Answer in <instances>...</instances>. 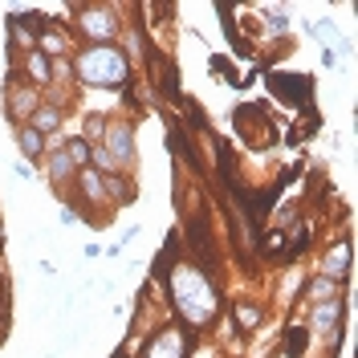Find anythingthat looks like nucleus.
<instances>
[{
  "instance_id": "obj_1",
  "label": "nucleus",
  "mask_w": 358,
  "mask_h": 358,
  "mask_svg": "<svg viewBox=\"0 0 358 358\" xmlns=\"http://www.w3.org/2000/svg\"><path fill=\"white\" fill-rule=\"evenodd\" d=\"M159 281H167L171 285V306H176L179 322H187V326H212L216 322V313H220V285L212 281V273L200 268L196 261H179V265L167 268V277H159Z\"/></svg>"
},
{
  "instance_id": "obj_2",
  "label": "nucleus",
  "mask_w": 358,
  "mask_h": 358,
  "mask_svg": "<svg viewBox=\"0 0 358 358\" xmlns=\"http://www.w3.org/2000/svg\"><path fill=\"white\" fill-rule=\"evenodd\" d=\"M73 73L90 90H127V82H131V57L118 45H86L73 57Z\"/></svg>"
},
{
  "instance_id": "obj_3",
  "label": "nucleus",
  "mask_w": 358,
  "mask_h": 358,
  "mask_svg": "<svg viewBox=\"0 0 358 358\" xmlns=\"http://www.w3.org/2000/svg\"><path fill=\"white\" fill-rule=\"evenodd\" d=\"M78 13V29L86 33V45H114L118 37V8L114 4H69Z\"/></svg>"
},
{
  "instance_id": "obj_4",
  "label": "nucleus",
  "mask_w": 358,
  "mask_h": 358,
  "mask_svg": "<svg viewBox=\"0 0 358 358\" xmlns=\"http://www.w3.org/2000/svg\"><path fill=\"white\" fill-rule=\"evenodd\" d=\"M41 106V98H37V90L33 86H21V78L13 73V82H8V98H4V118L13 122V127H24L29 122V114Z\"/></svg>"
},
{
  "instance_id": "obj_5",
  "label": "nucleus",
  "mask_w": 358,
  "mask_h": 358,
  "mask_svg": "<svg viewBox=\"0 0 358 358\" xmlns=\"http://www.w3.org/2000/svg\"><path fill=\"white\" fill-rule=\"evenodd\" d=\"M102 147L110 151V159L122 167L134 163V122H106V134H102Z\"/></svg>"
},
{
  "instance_id": "obj_6",
  "label": "nucleus",
  "mask_w": 358,
  "mask_h": 358,
  "mask_svg": "<svg viewBox=\"0 0 358 358\" xmlns=\"http://www.w3.org/2000/svg\"><path fill=\"white\" fill-rule=\"evenodd\" d=\"M268 90L273 94H281L289 106H306V114H313V106H310V94H313V78L310 73H297V78H289V73H268Z\"/></svg>"
},
{
  "instance_id": "obj_7",
  "label": "nucleus",
  "mask_w": 358,
  "mask_h": 358,
  "mask_svg": "<svg viewBox=\"0 0 358 358\" xmlns=\"http://www.w3.org/2000/svg\"><path fill=\"white\" fill-rule=\"evenodd\" d=\"M187 334L179 330V326H163V330H155V338L143 346V355L138 358H187Z\"/></svg>"
},
{
  "instance_id": "obj_8",
  "label": "nucleus",
  "mask_w": 358,
  "mask_h": 358,
  "mask_svg": "<svg viewBox=\"0 0 358 358\" xmlns=\"http://www.w3.org/2000/svg\"><path fill=\"white\" fill-rule=\"evenodd\" d=\"M167 151L187 167V171H196V176H203V163H200V155H196V147H192V134H187V127L179 122L176 114L167 118Z\"/></svg>"
},
{
  "instance_id": "obj_9",
  "label": "nucleus",
  "mask_w": 358,
  "mask_h": 358,
  "mask_svg": "<svg viewBox=\"0 0 358 358\" xmlns=\"http://www.w3.org/2000/svg\"><path fill=\"white\" fill-rule=\"evenodd\" d=\"M346 317H350V306H346V297H334V301H322V306H313L310 310V330L317 334H334L346 326Z\"/></svg>"
},
{
  "instance_id": "obj_10",
  "label": "nucleus",
  "mask_w": 358,
  "mask_h": 358,
  "mask_svg": "<svg viewBox=\"0 0 358 358\" xmlns=\"http://www.w3.org/2000/svg\"><path fill=\"white\" fill-rule=\"evenodd\" d=\"M350 261H355V248H350V236H342L330 252H326V261H322V277H334V281H346L350 285Z\"/></svg>"
},
{
  "instance_id": "obj_11",
  "label": "nucleus",
  "mask_w": 358,
  "mask_h": 358,
  "mask_svg": "<svg viewBox=\"0 0 358 358\" xmlns=\"http://www.w3.org/2000/svg\"><path fill=\"white\" fill-rule=\"evenodd\" d=\"M41 163H45V176H49V183H53V187H66V183H73V176H78V167L69 163L66 147H49Z\"/></svg>"
},
{
  "instance_id": "obj_12",
  "label": "nucleus",
  "mask_w": 358,
  "mask_h": 358,
  "mask_svg": "<svg viewBox=\"0 0 358 358\" xmlns=\"http://www.w3.org/2000/svg\"><path fill=\"white\" fill-rule=\"evenodd\" d=\"M346 293V281H334V277H313L310 285H301L297 289V297H306L310 306H322V301H334V297H342Z\"/></svg>"
},
{
  "instance_id": "obj_13",
  "label": "nucleus",
  "mask_w": 358,
  "mask_h": 358,
  "mask_svg": "<svg viewBox=\"0 0 358 358\" xmlns=\"http://www.w3.org/2000/svg\"><path fill=\"white\" fill-rule=\"evenodd\" d=\"M73 187L86 196L90 208H110V203H106V187H102V176H98L94 167H82V171L73 176Z\"/></svg>"
},
{
  "instance_id": "obj_14",
  "label": "nucleus",
  "mask_w": 358,
  "mask_h": 358,
  "mask_svg": "<svg viewBox=\"0 0 358 358\" xmlns=\"http://www.w3.org/2000/svg\"><path fill=\"white\" fill-rule=\"evenodd\" d=\"M21 69H24V78H29V86H33V90L53 86V69H49V57H45V53H37V49L21 57Z\"/></svg>"
},
{
  "instance_id": "obj_15",
  "label": "nucleus",
  "mask_w": 358,
  "mask_h": 358,
  "mask_svg": "<svg viewBox=\"0 0 358 358\" xmlns=\"http://www.w3.org/2000/svg\"><path fill=\"white\" fill-rule=\"evenodd\" d=\"M13 134H17V147H21V155L29 159V163H41L45 151H49V138H45V134H37L29 122H24V127H13Z\"/></svg>"
},
{
  "instance_id": "obj_16",
  "label": "nucleus",
  "mask_w": 358,
  "mask_h": 358,
  "mask_svg": "<svg viewBox=\"0 0 358 358\" xmlns=\"http://www.w3.org/2000/svg\"><path fill=\"white\" fill-rule=\"evenodd\" d=\"M62 122H66V118H62V106H57V102H41L37 110L29 114V127H33L37 134H45V138L62 131Z\"/></svg>"
},
{
  "instance_id": "obj_17",
  "label": "nucleus",
  "mask_w": 358,
  "mask_h": 358,
  "mask_svg": "<svg viewBox=\"0 0 358 358\" xmlns=\"http://www.w3.org/2000/svg\"><path fill=\"white\" fill-rule=\"evenodd\" d=\"M4 29H8V41H13L17 53H33V49H37V33H33L29 24L17 21V13H8V17H4Z\"/></svg>"
},
{
  "instance_id": "obj_18",
  "label": "nucleus",
  "mask_w": 358,
  "mask_h": 358,
  "mask_svg": "<svg viewBox=\"0 0 358 358\" xmlns=\"http://www.w3.org/2000/svg\"><path fill=\"white\" fill-rule=\"evenodd\" d=\"M232 322H236V334H252V330L265 322V310H261L257 301H241V306L232 310Z\"/></svg>"
},
{
  "instance_id": "obj_19",
  "label": "nucleus",
  "mask_w": 358,
  "mask_h": 358,
  "mask_svg": "<svg viewBox=\"0 0 358 358\" xmlns=\"http://www.w3.org/2000/svg\"><path fill=\"white\" fill-rule=\"evenodd\" d=\"M102 187H106V203H110V208L134 200V187H131V179L122 176V171H118V176H102Z\"/></svg>"
},
{
  "instance_id": "obj_20",
  "label": "nucleus",
  "mask_w": 358,
  "mask_h": 358,
  "mask_svg": "<svg viewBox=\"0 0 358 358\" xmlns=\"http://www.w3.org/2000/svg\"><path fill=\"white\" fill-rule=\"evenodd\" d=\"M310 326H285V346H281V355L285 358H301L310 350Z\"/></svg>"
},
{
  "instance_id": "obj_21",
  "label": "nucleus",
  "mask_w": 358,
  "mask_h": 358,
  "mask_svg": "<svg viewBox=\"0 0 358 358\" xmlns=\"http://www.w3.org/2000/svg\"><path fill=\"white\" fill-rule=\"evenodd\" d=\"M306 33H310V37H317V41H322V49H334V41H338V24H334V17H317V21H306Z\"/></svg>"
},
{
  "instance_id": "obj_22",
  "label": "nucleus",
  "mask_w": 358,
  "mask_h": 358,
  "mask_svg": "<svg viewBox=\"0 0 358 358\" xmlns=\"http://www.w3.org/2000/svg\"><path fill=\"white\" fill-rule=\"evenodd\" d=\"M261 21H265L268 33H289V24H293V21H289V8H285V4H268Z\"/></svg>"
},
{
  "instance_id": "obj_23",
  "label": "nucleus",
  "mask_w": 358,
  "mask_h": 358,
  "mask_svg": "<svg viewBox=\"0 0 358 358\" xmlns=\"http://www.w3.org/2000/svg\"><path fill=\"white\" fill-rule=\"evenodd\" d=\"M179 106H183V114H187V127H192V131H208V114H203V106L196 102V98H187V94H183V98H179Z\"/></svg>"
},
{
  "instance_id": "obj_24",
  "label": "nucleus",
  "mask_w": 358,
  "mask_h": 358,
  "mask_svg": "<svg viewBox=\"0 0 358 358\" xmlns=\"http://www.w3.org/2000/svg\"><path fill=\"white\" fill-rule=\"evenodd\" d=\"M66 155H69V163L82 171V167H90V143L82 138V134H73V138L66 143Z\"/></svg>"
},
{
  "instance_id": "obj_25",
  "label": "nucleus",
  "mask_w": 358,
  "mask_h": 358,
  "mask_svg": "<svg viewBox=\"0 0 358 358\" xmlns=\"http://www.w3.org/2000/svg\"><path fill=\"white\" fill-rule=\"evenodd\" d=\"M257 248H261L265 257H277V261H281V252H285V232H281V228H268Z\"/></svg>"
},
{
  "instance_id": "obj_26",
  "label": "nucleus",
  "mask_w": 358,
  "mask_h": 358,
  "mask_svg": "<svg viewBox=\"0 0 358 358\" xmlns=\"http://www.w3.org/2000/svg\"><path fill=\"white\" fill-rule=\"evenodd\" d=\"M82 138H86V143H102V134H106V118H102V114H86V127H82Z\"/></svg>"
},
{
  "instance_id": "obj_27",
  "label": "nucleus",
  "mask_w": 358,
  "mask_h": 358,
  "mask_svg": "<svg viewBox=\"0 0 358 358\" xmlns=\"http://www.w3.org/2000/svg\"><path fill=\"white\" fill-rule=\"evenodd\" d=\"M57 220H62V224H66V228H69V224H78V220H82V212H78V208H73V203H66V208H62V216H57Z\"/></svg>"
},
{
  "instance_id": "obj_28",
  "label": "nucleus",
  "mask_w": 358,
  "mask_h": 358,
  "mask_svg": "<svg viewBox=\"0 0 358 358\" xmlns=\"http://www.w3.org/2000/svg\"><path fill=\"white\" fill-rule=\"evenodd\" d=\"M322 66H330V69L338 66V53H334V49H322Z\"/></svg>"
},
{
  "instance_id": "obj_29",
  "label": "nucleus",
  "mask_w": 358,
  "mask_h": 358,
  "mask_svg": "<svg viewBox=\"0 0 358 358\" xmlns=\"http://www.w3.org/2000/svg\"><path fill=\"white\" fill-rule=\"evenodd\" d=\"M0 289L8 293V265H4V261H0Z\"/></svg>"
},
{
  "instance_id": "obj_30",
  "label": "nucleus",
  "mask_w": 358,
  "mask_h": 358,
  "mask_svg": "<svg viewBox=\"0 0 358 358\" xmlns=\"http://www.w3.org/2000/svg\"><path fill=\"white\" fill-rule=\"evenodd\" d=\"M0 322H8V301H0Z\"/></svg>"
},
{
  "instance_id": "obj_31",
  "label": "nucleus",
  "mask_w": 358,
  "mask_h": 358,
  "mask_svg": "<svg viewBox=\"0 0 358 358\" xmlns=\"http://www.w3.org/2000/svg\"><path fill=\"white\" fill-rule=\"evenodd\" d=\"M4 334H8V322H0V338H4Z\"/></svg>"
},
{
  "instance_id": "obj_32",
  "label": "nucleus",
  "mask_w": 358,
  "mask_h": 358,
  "mask_svg": "<svg viewBox=\"0 0 358 358\" xmlns=\"http://www.w3.org/2000/svg\"><path fill=\"white\" fill-rule=\"evenodd\" d=\"M110 358H127V355H122V350H118V355H110Z\"/></svg>"
}]
</instances>
